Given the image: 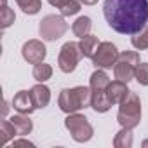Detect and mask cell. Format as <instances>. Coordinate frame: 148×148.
Returning <instances> with one entry per match:
<instances>
[{
	"instance_id": "cell-10",
	"label": "cell",
	"mask_w": 148,
	"mask_h": 148,
	"mask_svg": "<svg viewBox=\"0 0 148 148\" xmlns=\"http://www.w3.org/2000/svg\"><path fill=\"white\" fill-rule=\"evenodd\" d=\"M129 92H131V91H129V87H127V82L119 80V79L113 80V82H110L108 87H106V96H108V99H110L112 105H120V103L127 98Z\"/></svg>"
},
{
	"instance_id": "cell-23",
	"label": "cell",
	"mask_w": 148,
	"mask_h": 148,
	"mask_svg": "<svg viewBox=\"0 0 148 148\" xmlns=\"http://www.w3.org/2000/svg\"><path fill=\"white\" fill-rule=\"evenodd\" d=\"M134 79L141 86H148V63H139L134 71Z\"/></svg>"
},
{
	"instance_id": "cell-28",
	"label": "cell",
	"mask_w": 148,
	"mask_h": 148,
	"mask_svg": "<svg viewBox=\"0 0 148 148\" xmlns=\"http://www.w3.org/2000/svg\"><path fill=\"white\" fill-rule=\"evenodd\" d=\"M80 2H82L84 5H94V4L99 2V0H80Z\"/></svg>"
},
{
	"instance_id": "cell-29",
	"label": "cell",
	"mask_w": 148,
	"mask_h": 148,
	"mask_svg": "<svg viewBox=\"0 0 148 148\" xmlns=\"http://www.w3.org/2000/svg\"><path fill=\"white\" fill-rule=\"evenodd\" d=\"M143 146H145V148L148 146V139H145V141H143Z\"/></svg>"
},
{
	"instance_id": "cell-14",
	"label": "cell",
	"mask_w": 148,
	"mask_h": 148,
	"mask_svg": "<svg viewBox=\"0 0 148 148\" xmlns=\"http://www.w3.org/2000/svg\"><path fill=\"white\" fill-rule=\"evenodd\" d=\"M91 30H92V19L89 16H80V18L75 19V23L71 25V32L75 33V37H79V38L87 37L91 33Z\"/></svg>"
},
{
	"instance_id": "cell-11",
	"label": "cell",
	"mask_w": 148,
	"mask_h": 148,
	"mask_svg": "<svg viewBox=\"0 0 148 148\" xmlns=\"http://www.w3.org/2000/svg\"><path fill=\"white\" fill-rule=\"evenodd\" d=\"M12 106H14V110H18L19 113H25V115H30V113H33V110H37L35 103H33V98L28 91L16 92L14 98H12Z\"/></svg>"
},
{
	"instance_id": "cell-7",
	"label": "cell",
	"mask_w": 148,
	"mask_h": 148,
	"mask_svg": "<svg viewBox=\"0 0 148 148\" xmlns=\"http://www.w3.org/2000/svg\"><path fill=\"white\" fill-rule=\"evenodd\" d=\"M82 52L79 47V42H66L61 49H59V56H58V66L63 73H71L77 68L79 61L82 59Z\"/></svg>"
},
{
	"instance_id": "cell-25",
	"label": "cell",
	"mask_w": 148,
	"mask_h": 148,
	"mask_svg": "<svg viewBox=\"0 0 148 148\" xmlns=\"http://www.w3.org/2000/svg\"><path fill=\"white\" fill-rule=\"evenodd\" d=\"M14 19H16V16H14V11L12 9H9V5L5 4V5H2V28L5 30V28H9L12 23H14Z\"/></svg>"
},
{
	"instance_id": "cell-1",
	"label": "cell",
	"mask_w": 148,
	"mask_h": 148,
	"mask_svg": "<svg viewBox=\"0 0 148 148\" xmlns=\"http://www.w3.org/2000/svg\"><path fill=\"white\" fill-rule=\"evenodd\" d=\"M103 14L117 33L136 35L148 23V0H105Z\"/></svg>"
},
{
	"instance_id": "cell-19",
	"label": "cell",
	"mask_w": 148,
	"mask_h": 148,
	"mask_svg": "<svg viewBox=\"0 0 148 148\" xmlns=\"http://www.w3.org/2000/svg\"><path fill=\"white\" fill-rule=\"evenodd\" d=\"M14 136H18V131L12 125V122L2 120V124H0V145H7L11 139H14Z\"/></svg>"
},
{
	"instance_id": "cell-8",
	"label": "cell",
	"mask_w": 148,
	"mask_h": 148,
	"mask_svg": "<svg viewBox=\"0 0 148 148\" xmlns=\"http://www.w3.org/2000/svg\"><path fill=\"white\" fill-rule=\"evenodd\" d=\"M119 58V51L115 47V44L112 42H101L96 51H94V56L91 58L92 59V64L96 68H101V70H108L115 64Z\"/></svg>"
},
{
	"instance_id": "cell-4",
	"label": "cell",
	"mask_w": 148,
	"mask_h": 148,
	"mask_svg": "<svg viewBox=\"0 0 148 148\" xmlns=\"http://www.w3.org/2000/svg\"><path fill=\"white\" fill-rule=\"evenodd\" d=\"M64 127L70 131L71 138L77 143H86L92 138L94 129L89 124L87 117H84L82 113H68V117L64 119Z\"/></svg>"
},
{
	"instance_id": "cell-12",
	"label": "cell",
	"mask_w": 148,
	"mask_h": 148,
	"mask_svg": "<svg viewBox=\"0 0 148 148\" xmlns=\"http://www.w3.org/2000/svg\"><path fill=\"white\" fill-rule=\"evenodd\" d=\"M30 94L33 98L35 108H45L51 101V89L47 86H44V82H38L37 86H33L30 89Z\"/></svg>"
},
{
	"instance_id": "cell-5",
	"label": "cell",
	"mask_w": 148,
	"mask_h": 148,
	"mask_svg": "<svg viewBox=\"0 0 148 148\" xmlns=\"http://www.w3.org/2000/svg\"><path fill=\"white\" fill-rule=\"evenodd\" d=\"M138 64H139V54L136 51H124V52H120L117 61H115V64H113L115 79L124 80V82L132 80Z\"/></svg>"
},
{
	"instance_id": "cell-6",
	"label": "cell",
	"mask_w": 148,
	"mask_h": 148,
	"mask_svg": "<svg viewBox=\"0 0 148 148\" xmlns=\"http://www.w3.org/2000/svg\"><path fill=\"white\" fill-rule=\"evenodd\" d=\"M38 32H40V37L44 40H58L61 38L66 32H68V23L61 18V16H56V14H49L45 18H42L40 21V26H38Z\"/></svg>"
},
{
	"instance_id": "cell-13",
	"label": "cell",
	"mask_w": 148,
	"mask_h": 148,
	"mask_svg": "<svg viewBox=\"0 0 148 148\" xmlns=\"http://www.w3.org/2000/svg\"><path fill=\"white\" fill-rule=\"evenodd\" d=\"M92 92V91H91ZM91 108L98 113H105L112 108V103L106 96V91H96L92 92V98H91Z\"/></svg>"
},
{
	"instance_id": "cell-27",
	"label": "cell",
	"mask_w": 148,
	"mask_h": 148,
	"mask_svg": "<svg viewBox=\"0 0 148 148\" xmlns=\"http://www.w3.org/2000/svg\"><path fill=\"white\" fill-rule=\"evenodd\" d=\"M66 2H68V0H49V4L54 5V7H58V9H61Z\"/></svg>"
},
{
	"instance_id": "cell-17",
	"label": "cell",
	"mask_w": 148,
	"mask_h": 148,
	"mask_svg": "<svg viewBox=\"0 0 148 148\" xmlns=\"http://www.w3.org/2000/svg\"><path fill=\"white\" fill-rule=\"evenodd\" d=\"M98 45H99L98 37H94L91 33L87 37H84V38H80V42H79V47H80V52H82L84 58H92Z\"/></svg>"
},
{
	"instance_id": "cell-3",
	"label": "cell",
	"mask_w": 148,
	"mask_h": 148,
	"mask_svg": "<svg viewBox=\"0 0 148 148\" xmlns=\"http://www.w3.org/2000/svg\"><path fill=\"white\" fill-rule=\"evenodd\" d=\"M117 120L125 129H134L139 125V122H141V101H139L138 94H134V92L127 94V98L120 103Z\"/></svg>"
},
{
	"instance_id": "cell-15",
	"label": "cell",
	"mask_w": 148,
	"mask_h": 148,
	"mask_svg": "<svg viewBox=\"0 0 148 148\" xmlns=\"http://www.w3.org/2000/svg\"><path fill=\"white\" fill-rule=\"evenodd\" d=\"M9 120H11V122H12V125L16 127L18 136L30 134V132H32V129H33V122H32V120L28 119V115H25V113H21V115H12Z\"/></svg>"
},
{
	"instance_id": "cell-21",
	"label": "cell",
	"mask_w": 148,
	"mask_h": 148,
	"mask_svg": "<svg viewBox=\"0 0 148 148\" xmlns=\"http://www.w3.org/2000/svg\"><path fill=\"white\" fill-rule=\"evenodd\" d=\"M16 4L25 14H37L42 9V0H16Z\"/></svg>"
},
{
	"instance_id": "cell-20",
	"label": "cell",
	"mask_w": 148,
	"mask_h": 148,
	"mask_svg": "<svg viewBox=\"0 0 148 148\" xmlns=\"http://www.w3.org/2000/svg\"><path fill=\"white\" fill-rule=\"evenodd\" d=\"M51 77H52V66L51 64H45L42 61V63H38V64L33 66V79L37 82H45Z\"/></svg>"
},
{
	"instance_id": "cell-24",
	"label": "cell",
	"mask_w": 148,
	"mask_h": 148,
	"mask_svg": "<svg viewBox=\"0 0 148 148\" xmlns=\"http://www.w3.org/2000/svg\"><path fill=\"white\" fill-rule=\"evenodd\" d=\"M59 11H61L63 16H75L80 11V2H79V0H68Z\"/></svg>"
},
{
	"instance_id": "cell-22",
	"label": "cell",
	"mask_w": 148,
	"mask_h": 148,
	"mask_svg": "<svg viewBox=\"0 0 148 148\" xmlns=\"http://www.w3.org/2000/svg\"><path fill=\"white\" fill-rule=\"evenodd\" d=\"M131 44H132V47L138 49V51L148 49V26H145L139 33L132 35V37H131Z\"/></svg>"
},
{
	"instance_id": "cell-18",
	"label": "cell",
	"mask_w": 148,
	"mask_h": 148,
	"mask_svg": "<svg viewBox=\"0 0 148 148\" xmlns=\"http://www.w3.org/2000/svg\"><path fill=\"white\" fill-rule=\"evenodd\" d=\"M132 129H125L122 127L117 134H115V139H113V146L115 148H131L132 146Z\"/></svg>"
},
{
	"instance_id": "cell-26",
	"label": "cell",
	"mask_w": 148,
	"mask_h": 148,
	"mask_svg": "<svg viewBox=\"0 0 148 148\" xmlns=\"http://www.w3.org/2000/svg\"><path fill=\"white\" fill-rule=\"evenodd\" d=\"M12 146H30V148H32V146H33V143H30L28 139H18V141H14V143H12Z\"/></svg>"
},
{
	"instance_id": "cell-9",
	"label": "cell",
	"mask_w": 148,
	"mask_h": 148,
	"mask_svg": "<svg viewBox=\"0 0 148 148\" xmlns=\"http://www.w3.org/2000/svg\"><path fill=\"white\" fill-rule=\"evenodd\" d=\"M21 54H23L25 61H28L30 64H38V63H42V61L45 59L47 49H45V45H44L40 40L32 38V40H28V42L23 44Z\"/></svg>"
},
{
	"instance_id": "cell-2",
	"label": "cell",
	"mask_w": 148,
	"mask_h": 148,
	"mask_svg": "<svg viewBox=\"0 0 148 148\" xmlns=\"http://www.w3.org/2000/svg\"><path fill=\"white\" fill-rule=\"evenodd\" d=\"M91 98H92L91 87L79 86L73 89H63L58 98V105H59L61 112H64V113H75L82 108L91 106Z\"/></svg>"
},
{
	"instance_id": "cell-16",
	"label": "cell",
	"mask_w": 148,
	"mask_h": 148,
	"mask_svg": "<svg viewBox=\"0 0 148 148\" xmlns=\"http://www.w3.org/2000/svg\"><path fill=\"white\" fill-rule=\"evenodd\" d=\"M108 84H110L108 75L101 68H96V71H92V75H91V91L92 92H96V91H106Z\"/></svg>"
}]
</instances>
